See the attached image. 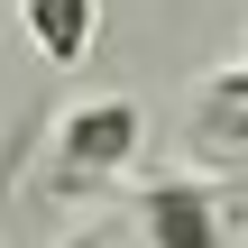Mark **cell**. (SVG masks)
<instances>
[{
	"mask_svg": "<svg viewBox=\"0 0 248 248\" xmlns=\"http://www.w3.org/2000/svg\"><path fill=\"white\" fill-rule=\"evenodd\" d=\"M138 230H147V248H239V202L221 184L156 175L138 193Z\"/></svg>",
	"mask_w": 248,
	"mask_h": 248,
	"instance_id": "2",
	"label": "cell"
},
{
	"mask_svg": "<svg viewBox=\"0 0 248 248\" xmlns=\"http://www.w3.org/2000/svg\"><path fill=\"white\" fill-rule=\"evenodd\" d=\"M18 18H28V37H37L46 64H83L92 28H101V0H18Z\"/></svg>",
	"mask_w": 248,
	"mask_h": 248,
	"instance_id": "3",
	"label": "cell"
},
{
	"mask_svg": "<svg viewBox=\"0 0 248 248\" xmlns=\"http://www.w3.org/2000/svg\"><path fill=\"white\" fill-rule=\"evenodd\" d=\"M74 248H110V239H74Z\"/></svg>",
	"mask_w": 248,
	"mask_h": 248,
	"instance_id": "5",
	"label": "cell"
},
{
	"mask_svg": "<svg viewBox=\"0 0 248 248\" xmlns=\"http://www.w3.org/2000/svg\"><path fill=\"white\" fill-rule=\"evenodd\" d=\"M193 138L202 147H248V64H221L193 83Z\"/></svg>",
	"mask_w": 248,
	"mask_h": 248,
	"instance_id": "4",
	"label": "cell"
},
{
	"mask_svg": "<svg viewBox=\"0 0 248 248\" xmlns=\"http://www.w3.org/2000/svg\"><path fill=\"white\" fill-rule=\"evenodd\" d=\"M147 147V110L129 92H101V101H74L46 138V193H101L138 166Z\"/></svg>",
	"mask_w": 248,
	"mask_h": 248,
	"instance_id": "1",
	"label": "cell"
}]
</instances>
